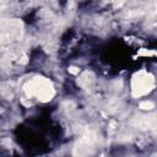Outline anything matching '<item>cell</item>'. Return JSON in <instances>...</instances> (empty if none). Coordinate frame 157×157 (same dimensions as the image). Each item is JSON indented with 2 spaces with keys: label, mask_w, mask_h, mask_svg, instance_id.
Wrapping results in <instances>:
<instances>
[{
  "label": "cell",
  "mask_w": 157,
  "mask_h": 157,
  "mask_svg": "<svg viewBox=\"0 0 157 157\" xmlns=\"http://www.w3.org/2000/svg\"><path fill=\"white\" fill-rule=\"evenodd\" d=\"M25 93L28 98L38 97L42 102H49L54 97V88L49 80L44 77H34L25 85Z\"/></svg>",
  "instance_id": "6da1fadb"
},
{
  "label": "cell",
  "mask_w": 157,
  "mask_h": 157,
  "mask_svg": "<svg viewBox=\"0 0 157 157\" xmlns=\"http://www.w3.org/2000/svg\"><path fill=\"white\" fill-rule=\"evenodd\" d=\"M131 87H132V94L135 97H141L155 87V78L153 76L147 72V71H139L132 76L131 81Z\"/></svg>",
  "instance_id": "7a4b0ae2"
},
{
  "label": "cell",
  "mask_w": 157,
  "mask_h": 157,
  "mask_svg": "<svg viewBox=\"0 0 157 157\" xmlns=\"http://www.w3.org/2000/svg\"><path fill=\"white\" fill-rule=\"evenodd\" d=\"M92 81H93V78H92V75H91V74H88V72H85V74H82V76H81L78 80H77L78 85H80L81 87H83V88L88 87V86L92 83Z\"/></svg>",
  "instance_id": "3957f363"
},
{
  "label": "cell",
  "mask_w": 157,
  "mask_h": 157,
  "mask_svg": "<svg viewBox=\"0 0 157 157\" xmlns=\"http://www.w3.org/2000/svg\"><path fill=\"white\" fill-rule=\"evenodd\" d=\"M141 109H145V110H150L153 108V103L150 102V101H145V102H141L140 105H139Z\"/></svg>",
  "instance_id": "277c9868"
},
{
  "label": "cell",
  "mask_w": 157,
  "mask_h": 157,
  "mask_svg": "<svg viewBox=\"0 0 157 157\" xmlns=\"http://www.w3.org/2000/svg\"><path fill=\"white\" fill-rule=\"evenodd\" d=\"M155 52H150V50H146V49H141L139 52V55H153Z\"/></svg>",
  "instance_id": "5b68a950"
},
{
  "label": "cell",
  "mask_w": 157,
  "mask_h": 157,
  "mask_svg": "<svg viewBox=\"0 0 157 157\" xmlns=\"http://www.w3.org/2000/svg\"><path fill=\"white\" fill-rule=\"evenodd\" d=\"M124 2H125V0H112V4H113L115 7H120Z\"/></svg>",
  "instance_id": "8992f818"
},
{
  "label": "cell",
  "mask_w": 157,
  "mask_h": 157,
  "mask_svg": "<svg viewBox=\"0 0 157 157\" xmlns=\"http://www.w3.org/2000/svg\"><path fill=\"white\" fill-rule=\"evenodd\" d=\"M69 71H70L71 74H78V72H80V69H77V67H75V66H71V67H69Z\"/></svg>",
  "instance_id": "52a82bcc"
},
{
  "label": "cell",
  "mask_w": 157,
  "mask_h": 157,
  "mask_svg": "<svg viewBox=\"0 0 157 157\" xmlns=\"http://www.w3.org/2000/svg\"><path fill=\"white\" fill-rule=\"evenodd\" d=\"M0 1H1V0H0Z\"/></svg>",
  "instance_id": "ba28073f"
}]
</instances>
